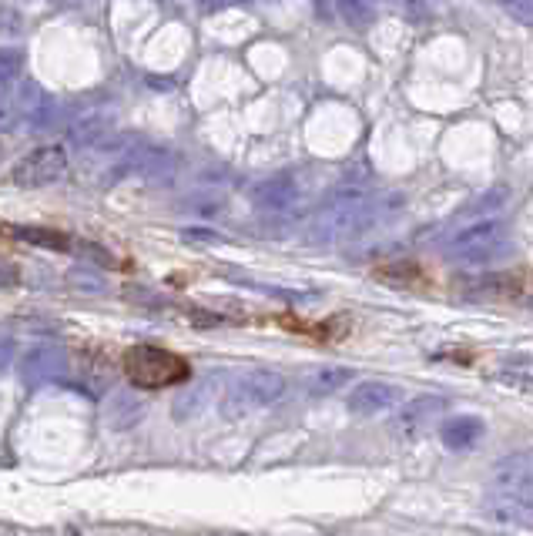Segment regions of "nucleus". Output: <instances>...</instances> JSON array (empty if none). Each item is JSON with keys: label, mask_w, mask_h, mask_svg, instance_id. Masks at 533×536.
<instances>
[{"label": "nucleus", "mask_w": 533, "mask_h": 536, "mask_svg": "<svg viewBox=\"0 0 533 536\" xmlns=\"http://www.w3.org/2000/svg\"><path fill=\"white\" fill-rule=\"evenodd\" d=\"M399 386H389V382H379V379H369V382H359L356 389L349 392V409L356 416H376V413H386L399 402Z\"/></svg>", "instance_id": "39448f33"}, {"label": "nucleus", "mask_w": 533, "mask_h": 536, "mask_svg": "<svg viewBox=\"0 0 533 536\" xmlns=\"http://www.w3.org/2000/svg\"><path fill=\"white\" fill-rule=\"evenodd\" d=\"M507 201V188H490V191H483V195L477 201H470V205L463 208L460 218H470V222H483V218H490L497 208Z\"/></svg>", "instance_id": "1a4fd4ad"}, {"label": "nucleus", "mask_w": 533, "mask_h": 536, "mask_svg": "<svg viewBox=\"0 0 533 536\" xmlns=\"http://www.w3.org/2000/svg\"><path fill=\"white\" fill-rule=\"evenodd\" d=\"M443 255L450 258L453 265H463V268H480V265L500 262L503 255H510L507 225L497 222V218H483V222L466 225L446 238Z\"/></svg>", "instance_id": "f03ea898"}, {"label": "nucleus", "mask_w": 533, "mask_h": 536, "mask_svg": "<svg viewBox=\"0 0 533 536\" xmlns=\"http://www.w3.org/2000/svg\"><path fill=\"white\" fill-rule=\"evenodd\" d=\"M61 171H64V151L61 148H44L14 171V181L17 185H51Z\"/></svg>", "instance_id": "423d86ee"}, {"label": "nucleus", "mask_w": 533, "mask_h": 536, "mask_svg": "<svg viewBox=\"0 0 533 536\" xmlns=\"http://www.w3.org/2000/svg\"><path fill=\"white\" fill-rule=\"evenodd\" d=\"M490 520L527 530L533 526V449H517L490 469Z\"/></svg>", "instance_id": "f257e3e1"}, {"label": "nucleus", "mask_w": 533, "mask_h": 536, "mask_svg": "<svg viewBox=\"0 0 533 536\" xmlns=\"http://www.w3.org/2000/svg\"><path fill=\"white\" fill-rule=\"evenodd\" d=\"M349 379H352V369L329 366V369H319L316 376L309 379V389L316 392V396H329V392H336L339 386H346Z\"/></svg>", "instance_id": "9d476101"}, {"label": "nucleus", "mask_w": 533, "mask_h": 536, "mask_svg": "<svg viewBox=\"0 0 533 536\" xmlns=\"http://www.w3.org/2000/svg\"><path fill=\"white\" fill-rule=\"evenodd\" d=\"M487 433V423H483L480 416H453L446 419L440 426V439L446 449H453V453H466V449H473Z\"/></svg>", "instance_id": "0eeeda50"}, {"label": "nucleus", "mask_w": 533, "mask_h": 536, "mask_svg": "<svg viewBox=\"0 0 533 536\" xmlns=\"http://www.w3.org/2000/svg\"><path fill=\"white\" fill-rule=\"evenodd\" d=\"M497 4L507 11L510 21H517L523 27H533V0H497Z\"/></svg>", "instance_id": "f8f14e48"}, {"label": "nucleus", "mask_w": 533, "mask_h": 536, "mask_svg": "<svg viewBox=\"0 0 533 536\" xmlns=\"http://www.w3.org/2000/svg\"><path fill=\"white\" fill-rule=\"evenodd\" d=\"M242 392H245V399H249L252 406H265V402H272L282 392V379L272 376V372H255V376L245 379Z\"/></svg>", "instance_id": "6e6552de"}, {"label": "nucleus", "mask_w": 533, "mask_h": 536, "mask_svg": "<svg viewBox=\"0 0 533 536\" xmlns=\"http://www.w3.org/2000/svg\"><path fill=\"white\" fill-rule=\"evenodd\" d=\"M339 11L352 27H366L376 21V0H339Z\"/></svg>", "instance_id": "9b49d317"}, {"label": "nucleus", "mask_w": 533, "mask_h": 536, "mask_svg": "<svg viewBox=\"0 0 533 536\" xmlns=\"http://www.w3.org/2000/svg\"><path fill=\"white\" fill-rule=\"evenodd\" d=\"M121 372L131 386L138 389H168L178 386L192 376V366H188L185 356L161 346H131L121 356Z\"/></svg>", "instance_id": "7ed1b4c3"}, {"label": "nucleus", "mask_w": 533, "mask_h": 536, "mask_svg": "<svg viewBox=\"0 0 533 536\" xmlns=\"http://www.w3.org/2000/svg\"><path fill=\"white\" fill-rule=\"evenodd\" d=\"M446 406H450V402L443 396H420V399L406 402L393 419V429L399 436H423L426 429L446 413Z\"/></svg>", "instance_id": "20e7f679"}]
</instances>
